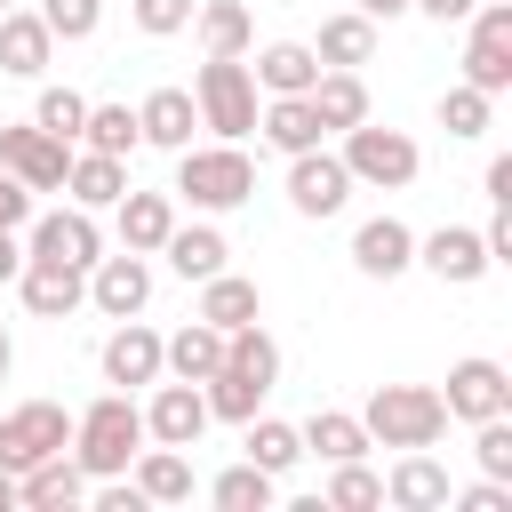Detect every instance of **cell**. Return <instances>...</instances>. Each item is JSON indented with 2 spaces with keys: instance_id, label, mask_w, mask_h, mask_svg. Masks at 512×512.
<instances>
[{
  "instance_id": "9a60e30c",
  "label": "cell",
  "mask_w": 512,
  "mask_h": 512,
  "mask_svg": "<svg viewBox=\"0 0 512 512\" xmlns=\"http://www.w3.org/2000/svg\"><path fill=\"white\" fill-rule=\"evenodd\" d=\"M200 432H208V400H200V384L160 376L152 400H144V440H160V448H200Z\"/></svg>"
},
{
  "instance_id": "ba28073f",
  "label": "cell",
  "mask_w": 512,
  "mask_h": 512,
  "mask_svg": "<svg viewBox=\"0 0 512 512\" xmlns=\"http://www.w3.org/2000/svg\"><path fill=\"white\" fill-rule=\"evenodd\" d=\"M352 192H360V184H352V168H344L328 144L288 152V208H296V216L328 224V216H344V200H352Z\"/></svg>"
},
{
  "instance_id": "c3c4849f",
  "label": "cell",
  "mask_w": 512,
  "mask_h": 512,
  "mask_svg": "<svg viewBox=\"0 0 512 512\" xmlns=\"http://www.w3.org/2000/svg\"><path fill=\"white\" fill-rule=\"evenodd\" d=\"M480 192H488V200H512V152H496V160L480 168Z\"/></svg>"
},
{
  "instance_id": "bcb514c9",
  "label": "cell",
  "mask_w": 512,
  "mask_h": 512,
  "mask_svg": "<svg viewBox=\"0 0 512 512\" xmlns=\"http://www.w3.org/2000/svg\"><path fill=\"white\" fill-rule=\"evenodd\" d=\"M480 240H488V264H512V200H488Z\"/></svg>"
},
{
  "instance_id": "1f68e13d",
  "label": "cell",
  "mask_w": 512,
  "mask_h": 512,
  "mask_svg": "<svg viewBox=\"0 0 512 512\" xmlns=\"http://www.w3.org/2000/svg\"><path fill=\"white\" fill-rule=\"evenodd\" d=\"M296 432H304V456H320V464H352V456H368V424H360L352 408H312Z\"/></svg>"
},
{
  "instance_id": "816d5d0a",
  "label": "cell",
  "mask_w": 512,
  "mask_h": 512,
  "mask_svg": "<svg viewBox=\"0 0 512 512\" xmlns=\"http://www.w3.org/2000/svg\"><path fill=\"white\" fill-rule=\"evenodd\" d=\"M8 368H16V336L0 328V384H8Z\"/></svg>"
},
{
  "instance_id": "4dcf8cb0",
  "label": "cell",
  "mask_w": 512,
  "mask_h": 512,
  "mask_svg": "<svg viewBox=\"0 0 512 512\" xmlns=\"http://www.w3.org/2000/svg\"><path fill=\"white\" fill-rule=\"evenodd\" d=\"M192 32H200V56H248V48H256L248 0H200V8H192Z\"/></svg>"
},
{
  "instance_id": "d590c367",
  "label": "cell",
  "mask_w": 512,
  "mask_h": 512,
  "mask_svg": "<svg viewBox=\"0 0 512 512\" xmlns=\"http://www.w3.org/2000/svg\"><path fill=\"white\" fill-rule=\"evenodd\" d=\"M312 56H320V64H344V72H360V64L376 56V24H368L360 8H344V16H328V24H320Z\"/></svg>"
},
{
  "instance_id": "74e56055",
  "label": "cell",
  "mask_w": 512,
  "mask_h": 512,
  "mask_svg": "<svg viewBox=\"0 0 512 512\" xmlns=\"http://www.w3.org/2000/svg\"><path fill=\"white\" fill-rule=\"evenodd\" d=\"M80 144H88V152H112V160H128L144 136H136V112H128V104H88V120H80Z\"/></svg>"
},
{
  "instance_id": "5b68a950",
  "label": "cell",
  "mask_w": 512,
  "mask_h": 512,
  "mask_svg": "<svg viewBox=\"0 0 512 512\" xmlns=\"http://www.w3.org/2000/svg\"><path fill=\"white\" fill-rule=\"evenodd\" d=\"M336 160L352 168V184H376V192H408V184H416V168H424L416 136H408V128H384L376 112H368L360 128H344Z\"/></svg>"
},
{
  "instance_id": "8fae6325",
  "label": "cell",
  "mask_w": 512,
  "mask_h": 512,
  "mask_svg": "<svg viewBox=\"0 0 512 512\" xmlns=\"http://www.w3.org/2000/svg\"><path fill=\"white\" fill-rule=\"evenodd\" d=\"M0 168H8L16 184H32V192H64L72 144L48 136V128H32V120H8V128H0Z\"/></svg>"
},
{
  "instance_id": "52a82bcc",
  "label": "cell",
  "mask_w": 512,
  "mask_h": 512,
  "mask_svg": "<svg viewBox=\"0 0 512 512\" xmlns=\"http://www.w3.org/2000/svg\"><path fill=\"white\" fill-rule=\"evenodd\" d=\"M464 80L488 96L512 88V0H480L464 16Z\"/></svg>"
},
{
  "instance_id": "2e32d148",
  "label": "cell",
  "mask_w": 512,
  "mask_h": 512,
  "mask_svg": "<svg viewBox=\"0 0 512 512\" xmlns=\"http://www.w3.org/2000/svg\"><path fill=\"white\" fill-rule=\"evenodd\" d=\"M96 368H104V384H112V392L160 384V328H144V312H136V320H112V336H104Z\"/></svg>"
},
{
  "instance_id": "83f0119b",
  "label": "cell",
  "mask_w": 512,
  "mask_h": 512,
  "mask_svg": "<svg viewBox=\"0 0 512 512\" xmlns=\"http://www.w3.org/2000/svg\"><path fill=\"white\" fill-rule=\"evenodd\" d=\"M192 128H200L192 88H152V96L136 104V136H144V144H160V152H184V144H192Z\"/></svg>"
},
{
  "instance_id": "60d3db41",
  "label": "cell",
  "mask_w": 512,
  "mask_h": 512,
  "mask_svg": "<svg viewBox=\"0 0 512 512\" xmlns=\"http://www.w3.org/2000/svg\"><path fill=\"white\" fill-rule=\"evenodd\" d=\"M80 120H88V96H80V88H40V104H32V128H48V136L80 144Z\"/></svg>"
},
{
  "instance_id": "db71d44e",
  "label": "cell",
  "mask_w": 512,
  "mask_h": 512,
  "mask_svg": "<svg viewBox=\"0 0 512 512\" xmlns=\"http://www.w3.org/2000/svg\"><path fill=\"white\" fill-rule=\"evenodd\" d=\"M0 8H8V0H0Z\"/></svg>"
},
{
  "instance_id": "836d02e7",
  "label": "cell",
  "mask_w": 512,
  "mask_h": 512,
  "mask_svg": "<svg viewBox=\"0 0 512 512\" xmlns=\"http://www.w3.org/2000/svg\"><path fill=\"white\" fill-rule=\"evenodd\" d=\"M200 400H208V424H248V416L272 400V384H256L248 368H216V376L200 384Z\"/></svg>"
},
{
  "instance_id": "277c9868",
  "label": "cell",
  "mask_w": 512,
  "mask_h": 512,
  "mask_svg": "<svg viewBox=\"0 0 512 512\" xmlns=\"http://www.w3.org/2000/svg\"><path fill=\"white\" fill-rule=\"evenodd\" d=\"M360 424H368V448H440L448 408H440L432 384H376Z\"/></svg>"
},
{
  "instance_id": "d6a6232c",
  "label": "cell",
  "mask_w": 512,
  "mask_h": 512,
  "mask_svg": "<svg viewBox=\"0 0 512 512\" xmlns=\"http://www.w3.org/2000/svg\"><path fill=\"white\" fill-rule=\"evenodd\" d=\"M240 448H248V464H264L272 480H288V472L304 464V432H296V424H280V416H264V408L240 424Z\"/></svg>"
},
{
  "instance_id": "9c48e42d",
  "label": "cell",
  "mask_w": 512,
  "mask_h": 512,
  "mask_svg": "<svg viewBox=\"0 0 512 512\" xmlns=\"http://www.w3.org/2000/svg\"><path fill=\"white\" fill-rule=\"evenodd\" d=\"M24 256H56V264H96L104 256V224H96V208H40L32 224H24Z\"/></svg>"
},
{
  "instance_id": "d6986e66",
  "label": "cell",
  "mask_w": 512,
  "mask_h": 512,
  "mask_svg": "<svg viewBox=\"0 0 512 512\" xmlns=\"http://www.w3.org/2000/svg\"><path fill=\"white\" fill-rule=\"evenodd\" d=\"M112 232H120V248H136V256H160V240L176 232V192H120L112 200Z\"/></svg>"
},
{
  "instance_id": "8d00e7d4",
  "label": "cell",
  "mask_w": 512,
  "mask_h": 512,
  "mask_svg": "<svg viewBox=\"0 0 512 512\" xmlns=\"http://www.w3.org/2000/svg\"><path fill=\"white\" fill-rule=\"evenodd\" d=\"M440 128H448L456 144H472V136H488V128H496V96H488V88H472V80H456V88H440Z\"/></svg>"
},
{
  "instance_id": "5bb4252c",
  "label": "cell",
  "mask_w": 512,
  "mask_h": 512,
  "mask_svg": "<svg viewBox=\"0 0 512 512\" xmlns=\"http://www.w3.org/2000/svg\"><path fill=\"white\" fill-rule=\"evenodd\" d=\"M88 304H96L104 320H136V312L152 304V256H136V248L96 256V264H88Z\"/></svg>"
},
{
  "instance_id": "8992f818",
  "label": "cell",
  "mask_w": 512,
  "mask_h": 512,
  "mask_svg": "<svg viewBox=\"0 0 512 512\" xmlns=\"http://www.w3.org/2000/svg\"><path fill=\"white\" fill-rule=\"evenodd\" d=\"M56 448H72V408L64 400H16L0 416V472H24Z\"/></svg>"
},
{
  "instance_id": "7a4b0ae2",
  "label": "cell",
  "mask_w": 512,
  "mask_h": 512,
  "mask_svg": "<svg viewBox=\"0 0 512 512\" xmlns=\"http://www.w3.org/2000/svg\"><path fill=\"white\" fill-rule=\"evenodd\" d=\"M136 448H144V408H136L128 392H104V400H88V408L72 416V464H80L88 480L128 472Z\"/></svg>"
},
{
  "instance_id": "f546056e",
  "label": "cell",
  "mask_w": 512,
  "mask_h": 512,
  "mask_svg": "<svg viewBox=\"0 0 512 512\" xmlns=\"http://www.w3.org/2000/svg\"><path fill=\"white\" fill-rule=\"evenodd\" d=\"M128 480L144 488V504H192V456H184V448L144 440V448H136V464H128Z\"/></svg>"
},
{
  "instance_id": "f35d334b",
  "label": "cell",
  "mask_w": 512,
  "mask_h": 512,
  "mask_svg": "<svg viewBox=\"0 0 512 512\" xmlns=\"http://www.w3.org/2000/svg\"><path fill=\"white\" fill-rule=\"evenodd\" d=\"M224 368H248L256 384H280V344L264 336V320H248V328H224Z\"/></svg>"
},
{
  "instance_id": "7c38bea8",
  "label": "cell",
  "mask_w": 512,
  "mask_h": 512,
  "mask_svg": "<svg viewBox=\"0 0 512 512\" xmlns=\"http://www.w3.org/2000/svg\"><path fill=\"white\" fill-rule=\"evenodd\" d=\"M8 288L24 296L32 320H72V312L88 304V272H80V264H56V256H24Z\"/></svg>"
},
{
  "instance_id": "f5cc1de1",
  "label": "cell",
  "mask_w": 512,
  "mask_h": 512,
  "mask_svg": "<svg viewBox=\"0 0 512 512\" xmlns=\"http://www.w3.org/2000/svg\"><path fill=\"white\" fill-rule=\"evenodd\" d=\"M0 512H16V472H0Z\"/></svg>"
},
{
  "instance_id": "e0dca14e",
  "label": "cell",
  "mask_w": 512,
  "mask_h": 512,
  "mask_svg": "<svg viewBox=\"0 0 512 512\" xmlns=\"http://www.w3.org/2000/svg\"><path fill=\"white\" fill-rule=\"evenodd\" d=\"M16 504H24V512H72V504H88V472L72 464V448L24 464V472H16Z\"/></svg>"
},
{
  "instance_id": "4fadbf2b",
  "label": "cell",
  "mask_w": 512,
  "mask_h": 512,
  "mask_svg": "<svg viewBox=\"0 0 512 512\" xmlns=\"http://www.w3.org/2000/svg\"><path fill=\"white\" fill-rule=\"evenodd\" d=\"M416 264H424L432 280H448V288H472V280H488V272H496V264H488L480 224H440V232H416Z\"/></svg>"
},
{
  "instance_id": "b9f144b4",
  "label": "cell",
  "mask_w": 512,
  "mask_h": 512,
  "mask_svg": "<svg viewBox=\"0 0 512 512\" xmlns=\"http://www.w3.org/2000/svg\"><path fill=\"white\" fill-rule=\"evenodd\" d=\"M40 24H48L56 40H96V24H104V0H40Z\"/></svg>"
},
{
  "instance_id": "3957f363",
  "label": "cell",
  "mask_w": 512,
  "mask_h": 512,
  "mask_svg": "<svg viewBox=\"0 0 512 512\" xmlns=\"http://www.w3.org/2000/svg\"><path fill=\"white\" fill-rule=\"evenodd\" d=\"M256 72H248V56H200V72H192V112H200V128L208 136H224V144H240V136H256Z\"/></svg>"
},
{
  "instance_id": "ac0fdd59",
  "label": "cell",
  "mask_w": 512,
  "mask_h": 512,
  "mask_svg": "<svg viewBox=\"0 0 512 512\" xmlns=\"http://www.w3.org/2000/svg\"><path fill=\"white\" fill-rule=\"evenodd\" d=\"M384 504L392 512H448V464L432 448H400V464L384 472Z\"/></svg>"
},
{
  "instance_id": "30bf717a",
  "label": "cell",
  "mask_w": 512,
  "mask_h": 512,
  "mask_svg": "<svg viewBox=\"0 0 512 512\" xmlns=\"http://www.w3.org/2000/svg\"><path fill=\"white\" fill-rule=\"evenodd\" d=\"M440 408H448V424L512 416V376H504V360H488V352L456 360V368H448V392H440Z\"/></svg>"
},
{
  "instance_id": "f6af8a7d",
  "label": "cell",
  "mask_w": 512,
  "mask_h": 512,
  "mask_svg": "<svg viewBox=\"0 0 512 512\" xmlns=\"http://www.w3.org/2000/svg\"><path fill=\"white\" fill-rule=\"evenodd\" d=\"M32 200H40V192L16 184V176L0 168V232H24V224H32Z\"/></svg>"
},
{
  "instance_id": "44dd1931",
  "label": "cell",
  "mask_w": 512,
  "mask_h": 512,
  "mask_svg": "<svg viewBox=\"0 0 512 512\" xmlns=\"http://www.w3.org/2000/svg\"><path fill=\"white\" fill-rule=\"evenodd\" d=\"M48 64H56V32L40 24V8H0V72L40 80Z\"/></svg>"
},
{
  "instance_id": "ab89813d",
  "label": "cell",
  "mask_w": 512,
  "mask_h": 512,
  "mask_svg": "<svg viewBox=\"0 0 512 512\" xmlns=\"http://www.w3.org/2000/svg\"><path fill=\"white\" fill-rule=\"evenodd\" d=\"M384 504V472H368V456L328 464V512H376Z\"/></svg>"
},
{
  "instance_id": "e575fe53",
  "label": "cell",
  "mask_w": 512,
  "mask_h": 512,
  "mask_svg": "<svg viewBox=\"0 0 512 512\" xmlns=\"http://www.w3.org/2000/svg\"><path fill=\"white\" fill-rule=\"evenodd\" d=\"M208 496H216V512H272V504H280V480L240 456V464H224V472L208 480Z\"/></svg>"
},
{
  "instance_id": "f907efd6",
  "label": "cell",
  "mask_w": 512,
  "mask_h": 512,
  "mask_svg": "<svg viewBox=\"0 0 512 512\" xmlns=\"http://www.w3.org/2000/svg\"><path fill=\"white\" fill-rule=\"evenodd\" d=\"M368 24H392V16H408V0H352Z\"/></svg>"
},
{
  "instance_id": "7bdbcfd3",
  "label": "cell",
  "mask_w": 512,
  "mask_h": 512,
  "mask_svg": "<svg viewBox=\"0 0 512 512\" xmlns=\"http://www.w3.org/2000/svg\"><path fill=\"white\" fill-rule=\"evenodd\" d=\"M192 8H200V0H128V16H136V32H144V40L192 32Z\"/></svg>"
},
{
  "instance_id": "7dc6e473",
  "label": "cell",
  "mask_w": 512,
  "mask_h": 512,
  "mask_svg": "<svg viewBox=\"0 0 512 512\" xmlns=\"http://www.w3.org/2000/svg\"><path fill=\"white\" fill-rule=\"evenodd\" d=\"M480 0H408V16H432V24H464Z\"/></svg>"
},
{
  "instance_id": "4316f807",
  "label": "cell",
  "mask_w": 512,
  "mask_h": 512,
  "mask_svg": "<svg viewBox=\"0 0 512 512\" xmlns=\"http://www.w3.org/2000/svg\"><path fill=\"white\" fill-rule=\"evenodd\" d=\"M192 312H200L208 328H248V320H264V288H256L248 272H232V264H224V272H208V280H200V304H192Z\"/></svg>"
},
{
  "instance_id": "f1b7e54d",
  "label": "cell",
  "mask_w": 512,
  "mask_h": 512,
  "mask_svg": "<svg viewBox=\"0 0 512 512\" xmlns=\"http://www.w3.org/2000/svg\"><path fill=\"white\" fill-rule=\"evenodd\" d=\"M120 192H128V160L72 144V168H64V200H72V208H112Z\"/></svg>"
},
{
  "instance_id": "d4e9b609",
  "label": "cell",
  "mask_w": 512,
  "mask_h": 512,
  "mask_svg": "<svg viewBox=\"0 0 512 512\" xmlns=\"http://www.w3.org/2000/svg\"><path fill=\"white\" fill-rule=\"evenodd\" d=\"M304 104L320 112V128H328V136H344V128H360V120H368V80H360V72H344V64H320V80L304 88Z\"/></svg>"
},
{
  "instance_id": "7402d4cb",
  "label": "cell",
  "mask_w": 512,
  "mask_h": 512,
  "mask_svg": "<svg viewBox=\"0 0 512 512\" xmlns=\"http://www.w3.org/2000/svg\"><path fill=\"white\" fill-rule=\"evenodd\" d=\"M160 256H168V272H176V280H192V288H200L208 272H224V264H232V240L216 232V216H200V224H184V216H176V232L160 240Z\"/></svg>"
},
{
  "instance_id": "cb8c5ba5",
  "label": "cell",
  "mask_w": 512,
  "mask_h": 512,
  "mask_svg": "<svg viewBox=\"0 0 512 512\" xmlns=\"http://www.w3.org/2000/svg\"><path fill=\"white\" fill-rule=\"evenodd\" d=\"M248 72H256V96H304L320 80V56H312V40H264Z\"/></svg>"
},
{
  "instance_id": "603a6c76",
  "label": "cell",
  "mask_w": 512,
  "mask_h": 512,
  "mask_svg": "<svg viewBox=\"0 0 512 512\" xmlns=\"http://www.w3.org/2000/svg\"><path fill=\"white\" fill-rule=\"evenodd\" d=\"M224 368V328H208L200 312L176 328V336H160V376H184V384H208Z\"/></svg>"
},
{
  "instance_id": "6da1fadb",
  "label": "cell",
  "mask_w": 512,
  "mask_h": 512,
  "mask_svg": "<svg viewBox=\"0 0 512 512\" xmlns=\"http://www.w3.org/2000/svg\"><path fill=\"white\" fill-rule=\"evenodd\" d=\"M192 216H232L240 200H256V160L240 152V144H184L176 152V184H168Z\"/></svg>"
},
{
  "instance_id": "484cf974",
  "label": "cell",
  "mask_w": 512,
  "mask_h": 512,
  "mask_svg": "<svg viewBox=\"0 0 512 512\" xmlns=\"http://www.w3.org/2000/svg\"><path fill=\"white\" fill-rule=\"evenodd\" d=\"M256 136L288 160V152H312V144H328V128H320V112L304 104V96H264L256 104Z\"/></svg>"
},
{
  "instance_id": "ee69618b",
  "label": "cell",
  "mask_w": 512,
  "mask_h": 512,
  "mask_svg": "<svg viewBox=\"0 0 512 512\" xmlns=\"http://www.w3.org/2000/svg\"><path fill=\"white\" fill-rule=\"evenodd\" d=\"M448 504H456V512H512V480H488V472H480L472 488H448Z\"/></svg>"
},
{
  "instance_id": "681fc988",
  "label": "cell",
  "mask_w": 512,
  "mask_h": 512,
  "mask_svg": "<svg viewBox=\"0 0 512 512\" xmlns=\"http://www.w3.org/2000/svg\"><path fill=\"white\" fill-rule=\"evenodd\" d=\"M16 264H24V232H0V288L16 280Z\"/></svg>"
},
{
  "instance_id": "ffe728a7",
  "label": "cell",
  "mask_w": 512,
  "mask_h": 512,
  "mask_svg": "<svg viewBox=\"0 0 512 512\" xmlns=\"http://www.w3.org/2000/svg\"><path fill=\"white\" fill-rule=\"evenodd\" d=\"M352 272H368V280L416 272V232H408L400 216H368V224L352 232Z\"/></svg>"
}]
</instances>
